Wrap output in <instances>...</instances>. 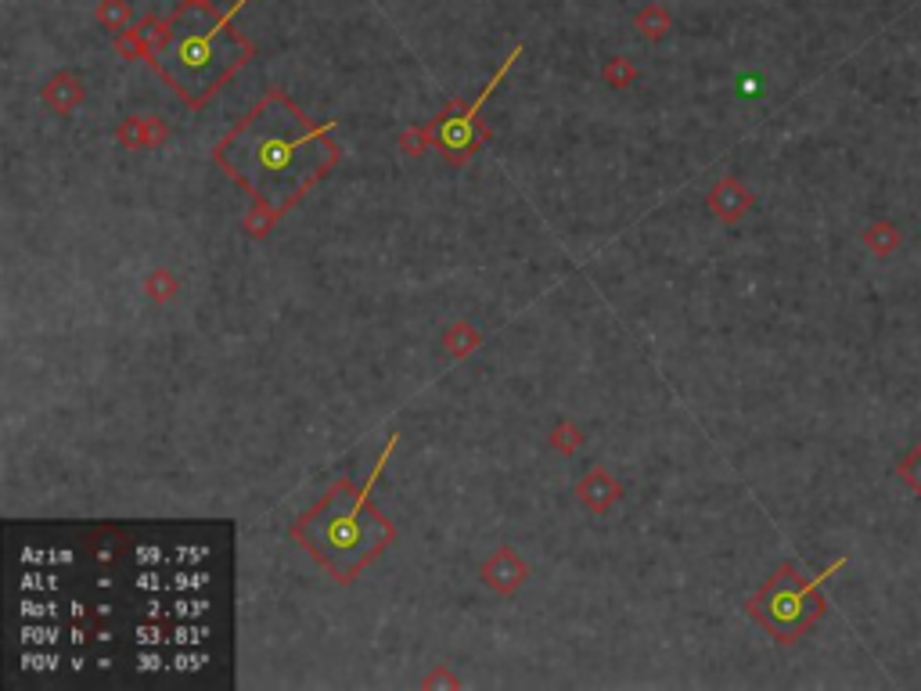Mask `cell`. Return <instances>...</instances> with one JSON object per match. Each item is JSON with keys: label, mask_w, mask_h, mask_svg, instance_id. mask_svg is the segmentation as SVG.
Listing matches in <instances>:
<instances>
[{"label": "cell", "mask_w": 921, "mask_h": 691, "mask_svg": "<svg viewBox=\"0 0 921 691\" xmlns=\"http://www.w3.org/2000/svg\"><path fill=\"white\" fill-rule=\"evenodd\" d=\"M328 126H313L288 94L270 90L216 148V162L270 213H281L331 170L339 148Z\"/></svg>", "instance_id": "cell-1"}, {"label": "cell", "mask_w": 921, "mask_h": 691, "mask_svg": "<svg viewBox=\"0 0 921 691\" xmlns=\"http://www.w3.org/2000/svg\"><path fill=\"white\" fill-rule=\"evenodd\" d=\"M249 0L216 15L213 4H184L159 26H141L152 36V65L162 80L191 105H202L249 62L252 44L234 29V15Z\"/></svg>", "instance_id": "cell-2"}, {"label": "cell", "mask_w": 921, "mask_h": 691, "mask_svg": "<svg viewBox=\"0 0 921 691\" xmlns=\"http://www.w3.org/2000/svg\"><path fill=\"white\" fill-rule=\"evenodd\" d=\"M296 537L306 544L324 569L339 576V580H353L360 569L389 544L393 530L385 515H378L367 504L364 490L353 486H335V494L324 497L310 515L296 526Z\"/></svg>", "instance_id": "cell-3"}, {"label": "cell", "mask_w": 921, "mask_h": 691, "mask_svg": "<svg viewBox=\"0 0 921 691\" xmlns=\"http://www.w3.org/2000/svg\"><path fill=\"white\" fill-rule=\"evenodd\" d=\"M842 566H846V558L832 562L821 576H803L796 566H781L778 573L767 580V587L749 602V612L778 641L803 638L824 612V594H821L824 580L839 573Z\"/></svg>", "instance_id": "cell-4"}, {"label": "cell", "mask_w": 921, "mask_h": 691, "mask_svg": "<svg viewBox=\"0 0 921 691\" xmlns=\"http://www.w3.org/2000/svg\"><path fill=\"white\" fill-rule=\"evenodd\" d=\"M519 54H522V47H515L508 62H504L501 69H497V76L490 80V87H486L483 94H479V101H472V105H468L465 116H461V119H447V123H443V130H439V141H443V148H447L450 155H465L468 148H472V141H475V116H479V108H483V101L493 94V87H497V83L504 80V72H508V65H511V62H519Z\"/></svg>", "instance_id": "cell-5"}, {"label": "cell", "mask_w": 921, "mask_h": 691, "mask_svg": "<svg viewBox=\"0 0 921 691\" xmlns=\"http://www.w3.org/2000/svg\"><path fill=\"white\" fill-rule=\"evenodd\" d=\"M900 245H904V231H900L896 220H875V224L864 227V249H868L871 256H878V260L896 256Z\"/></svg>", "instance_id": "cell-6"}, {"label": "cell", "mask_w": 921, "mask_h": 691, "mask_svg": "<svg viewBox=\"0 0 921 691\" xmlns=\"http://www.w3.org/2000/svg\"><path fill=\"white\" fill-rule=\"evenodd\" d=\"M896 476H900V483H904L914 497H921V443H914L904 458H900V465H896Z\"/></svg>", "instance_id": "cell-7"}, {"label": "cell", "mask_w": 921, "mask_h": 691, "mask_svg": "<svg viewBox=\"0 0 921 691\" xmlns=\"http://www.w3.org/2000/svg\"><path fill=\"white\" fill-rule=\"evenodd\" d=\"M666 22H670V18H666V11H659V8H648L641 15V26H644V33H648V36H659L662 29H666Z\"/></svg>", "instance_id": "cell-8"}, {"label": "cell", "mask_w": 921, "mask_h": 691, "mask_svg": "<svg viewBox=\"0 0 921 691\" xmlns=\"http://www.w3.org/2000/svg\"><path fill=\"white\" fill-rule=\"evenodd\" d=\"M126 15H130V8H126V0H105V4H101V18H105L108 26H116V22H123Z\"/></svg>", "instance_id": "cell-9"}, {"label": "cell", "mask_w": 921, "mask_h": 691, "mask_svg": "<svg viewBox=\"0 0 921 691\" xmlns=\"http://www.w3.org/2000/svg\"><path fill=\"white\" fill-rule=\"evenodd\" d=\"M188 4H209V0H188Z\"/></svg>", "instance_id": "cell-10"}]
</instances>
